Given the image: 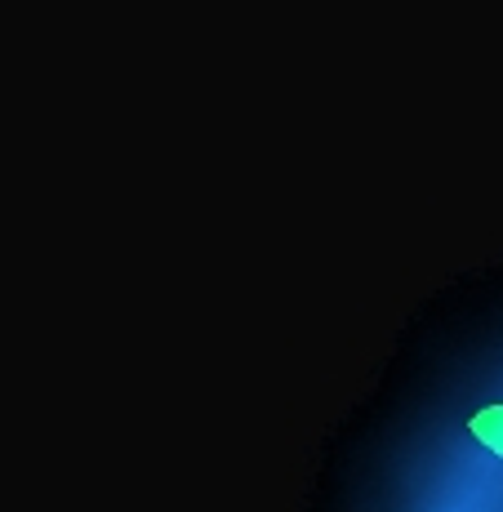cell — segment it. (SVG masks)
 <instances>
[{"label":"cell","mask_w":503,"mask_h":512,"mask_svg":"<svg viewBox=\"0 0 503 512\" xmlns=\"http://www.w3.org/2000/svg\"><path fill=\"white\" fill-rule=\"evenodd\" d=\"M472 437H477L481 446H490L495 455H503V406L481 410V415L472 419Z\"/></svg>","instance_id":"cell-1"}]
</instances>
